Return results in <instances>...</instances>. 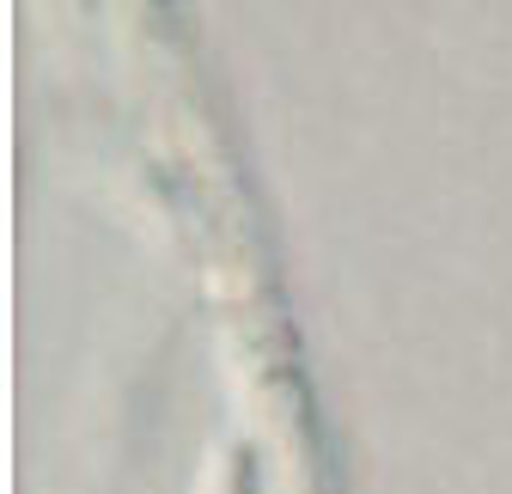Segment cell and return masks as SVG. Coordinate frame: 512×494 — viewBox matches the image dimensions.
<instances>
[]
</instances>
